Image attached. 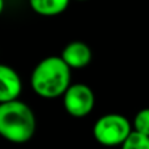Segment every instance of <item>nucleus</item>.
Wrapping results in <instances>:
<instances>
[{
  "label": "nucleus",
  "instance_id": "f257e3e1",
  "mask_svg": "<svg viewBox=\"0 0 149 149\" xmlns=\"http://www.w3.org/2000/svg\"><path fill=\"white\" fill-rule=\"evenodd\" d=\"M33 92L42 98H58L71 85V68L62 56H49L36 65L31 72Z\"/></svg>",
  "mask_w": 149,
  "mask_h": 149
},
{
  "label": "nucleus",
  "instance_id": "423d86ee",
  "mask_svg": "<svg viewBox=\"0 0 149 149\" xmlns=\"http://www.w3.org/2000/svg\"><path fill=\"white\" fill-rule=\"evenodd\" d=\"M62 59L72 70H80L86 67L92 60V50L84 42H71L64 47L62 52Z\"/></svg>",
  "mask_w": 149,
  "mask_h": 149
},
{
  "label": "nucleus",
  "instance_id": "20e7f679",
  "mask_svg": "<svg viewBox=\"0 0 149 149\" xmlns=\"http://www.w3.org/2000/svg\"><path fill=\"white\" fill-rule=\"evenodd\" d=\"M95 97L92 88L85 84H71L63 94L64 110L74 118H84L94 109Z\"/></svg>",
  "mask_w": 149,
  "mask_h": 149
},
{
  "label": "nucleus",
  "instance_id": "0eeeda50",
  "mask_svg": "<svg viewBox=\"0 0 149 149\" xmlns=\"http://www.w3.org/2000/svg\"><path fill=\"white\" fill-rule=\"evenodd\" d=\"M70 1L71 0H29V5L37 15L52 17L64 12Z\"/></svg>",
  "mask_w": 149,
  "mask_h": 149
},
{
  "label": "nucleus",
  "instance_id": "9d476101",
  "mask_svg": "<svg viewBox=\"0 0 149 149\" xmlns=\"http://www.w3.org/2000/svg\"><path fill=\"white\" fill-rule=\"evenodd\" d=\"M4 5H5L4 0H0V15H1L3 10H4Z\"/></svg>",
  "mask_w": 149,
  "mask_h": 149
},
{
  "label": "nucleus",
  "instance_id": "9b49d317",
  "mask_svg": "<svg viewBox=\"0 0 149 149\" xmlns=\"http://www.w3.org/2000/svg\"><path fill=\"white\" fill-rule=\"evenodd\" d=\"M77 1H86V0H77Z\"/></svg>",
  "mask_w": 149,
  "mask_h": 149
},
{
  "label": "nucleus",
  "instance_id": "f03ea898",
  "mask_svg": "<svg viewBox=\"0 0 149 149\" xmlns=\"http://www.w3.org/2000/svg\"><path fill=\"white\" fill-rule=\"evenodd\" d=\"M37 120L30 106L18 100L0 103V136L13 144H25L33 137Z\"/></svg>",
  "mask_w": 149,
  "mask_h": 149
},
{
  "label": "nucleus",
  "instance_id": "7ed1b4c3",
  "mask_svg": "<svg viewBox=\"0 0 149 149\" xmlns=\"http://www.w3.org/2000/svg\"><path fill=\"white\" fill-rule=\"evenodd\" d=\"M132 132V126L120 114H106L97 119L93 126V136L103 147L122 145Z\"/></svg>",
  "mask_w": 149,
  "mask_h": 149
},
{
  "label": "nucleus",
  "instance_id": "6e6552de",
  "mask_svg": "<svg viewBox=\"0 0 149 149\" xmlns=\"http://www.w3.org/2000/svg\"><path fill=\"white\" fill-rule=\"evenodd\" d=\"M120 147L122 149H149V136L132 131Z\"/></svg>",
  "mask_w": 149,
  "mask_h": 149
},
{
  "label": "nucleus",
  "instance_id": "1a4fd4ad",
  "mask_svg": "<svg viewBox=\"0 0 149 149\" xmlns=\"http://www.w3.org/2000/svg\"><path fill=\"white\" fill-rule=\"evenodd\" d=\"M134 131H137L140 134H144L149 136V107L143 109L135 115Z\"/></svg>",
  "mask_w": 149,
  "mask_h": 149
},
{
  "label": "nucleus",
  "instance_id": "39448f33",
  "mask_svg": "<svg viewBox=\"0 0 149 149\" xmlns=\"http://www.w3.org/2000/svg\"><path fill=\"white\" fill-rule=\"evenodd\" d=\"M22 92L20 74L12 67L0 64V103L17 100Z\"/></svg>",
  "mask_w": 149,
  "mask_h": 149
}]
</instances>
